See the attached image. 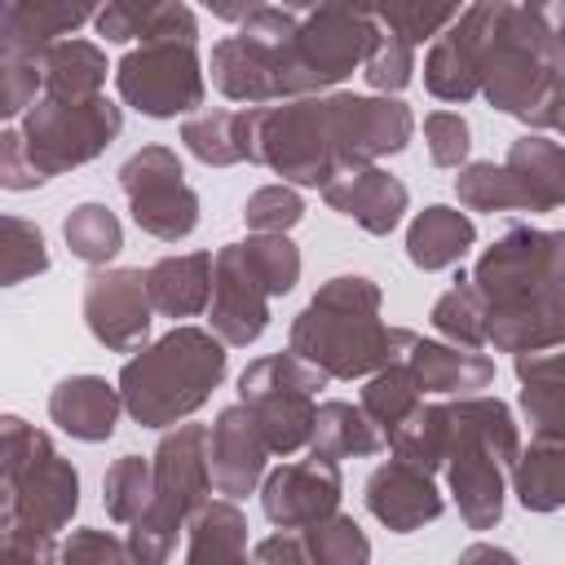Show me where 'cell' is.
Instances as JSON below:
<instances>
[{
  "label": "cell",
  "instance_id": "1",
  "mask_svg": "<svg viewBox=\"0 0 565 565\" xmlns=\"http://www.w3.org/2000/svg\"><path fill=\"white\" fill-rule=\"evenodd\" d=\"M499 353L565 349V230L508 225L472 265Z\"/></svg>",
  "mask_w": 565,
  "mask_h": 565
},
{
  "label": "cell",
  "instance_id": "2",
  "mask_svg": "<svg viewBox=\"0 0 565 565\" xmlns=\"http://www.w3.org/2000/svg\"><path fill=\"white\" fill-rule=\"evenodd\" d=\"M79 508V472L57 455L49 433L22 415L0 419V552L22 565L62 556L53 543Z\"/></svg>",
  "mask_w": 565,
  "mask_h": 565
},
{
  "label": "cell",
  "instance_id": "3",
  "mask_svg": "<svg viewBox=\"0 0 565 565\" xmlns=\"http://www.w3.org/2000/svg\"><path fill=\"white\" fill-rule=\"evenodd\" d=\"M380 282L366 274H335L313 291V300L291 318L287 349L313 362L327 380H362L380 366L406 358L411 327H388L380 318Z\"/></svg>",
  "mask_w": 565,
  "mask_h": 565
},
{
  "label": "cell",
  "instance_id": "4",
  "mask_svg": "<svg viewBox=\"0 0 565 565\" xmlns=\"http://www.w3.org/2000/svg\"><path fill=\"white\" fill-rule=\"evenodd\" d=\"M230 344L207 327H172L154 344H141L124 371L119 393L124 411L141 428H172L185 415H194L216 384L225 380V353Z\"/></svg>",
  "mask_w": 565,
  "mask_h": 565
},
{
  "label": "cell",
  "instance_id": "5",
  "mask_svg": "<svg viewBox=\"0 0 565 565\" xmlns=\"http://www.w3.org/2000/svg\"><path fill=\"white\" fill-rule=\"evenodd\" d=\"M516 455L521 433L508 402L481 393L450 402V450L441 472L468 530H494L503 521V494Z\"/></svg>",
  "mask_w": 565,
  "mask_h": 565
},
{
  "label": "cell",
  "instance_id": "6",
  "mask_svg": "<svg viewBox=\"0 0 565 565\" xmlns=\"http://www.w3.org/2000/svg\"><path fill=\"white\" fill-rule=\"evenodd\" d=\"M115 88L146 119L194 115L207 97L199 62V18L185 4H172L159 26L115 62Z\"/></svg>",
  "mask_w": 565,
  "mask_h": 565
},
{
  "label": "cell",
  "instance_id": "7",
  "mask_svg": "<svg viewBox=\"0 0 565 565\" xmlns=\"http://www.w3.org/2000/svg\"><path fill=\"white\" fill-rule=\"evenodd\" d=\"M207 424H172V433L154 446V494L150 508L128 525L132 561L159 565L172 556L177 534L190 525V516L207 503L212 486V459H207Z\"/></svg>",
  "mask_w": 565,
  "mask_h": 565
},
{
  "label": "cell",
  "instance_id": "8",
  "mask_svg": "<svg viewBox=\"0 0 565 565\" xmlns=\"http://www.w3.org/2000/svg\"><path fill=\"white\" fill-rule=\"evenodd\" d=\"M252 163L274 168L287 185H327L344 172L335 97L305 93L282 106H252Z\"/></svg>",
  "mask_w": 565,
  "mask_h": 565
},
{
  "label": "cell",
  "instance_id": "9",
  "mask_svg": "<svg viewBox=\"0 0 565 565\" xmlns=\"http://www.w3.org/2000/svg\"><path fill=\"white\" fill-rule=\"evenodd\" d=\"M296 31H300V22L291 18V9L260 4L252 18H243L238 35H225L212 44L207 71H212L216 93L230 102H243V106L300 97Z\"/></svg>",
  "mask_w": 565,
  "mask_h": 565
},
{
  "label": "cell",
  "instance_id": "10",
  "mask_svg": "<svg viewBox=\"0 0 565 565\" xmlns=\"http://www.w3.org/2000/svg\"><path fill=\"white\" fill-rule=\"evenodd\" d=\"M327 375L305 362L300 353H265L243 366L238 375V402L252 406L260 419V433L274 455H296L313 437V415H318V388Z\"/></svg>",
  "mask_w": 565,
  "mask_h": 565
},
{
  "label": "cell",
  "instance_id": "11",
  "mask_svg": "<svg viewBox=\"0 0 565 565\" xmlns=\"http://www.w3.org/2000/svg\"><path fill=\"white\" fill-rule=\"evenodd\" d=\"M18 128L35 168L44 177H57L79 163H93L124 132V110L106 97H84V102L40 97Z\"/></svg>",
  "mask_w": 565,
  "mask_h": 565
},
{
  "label": "cell",
  "instance_id": "12",
  "mask_svg": "<svg viewBox=\"0 0 565 565\" xmlns=\"http://www.w3.org/2000/svg\"><path fill=\"white\" fill-rule=\"evenodd\" d=\"M119 190L128 199L132 225L159 243H181L199 225V194L185 181L177 150L141 146L132 159L119 163Z\"/></svg>",
  "mask_w": 565,
  "mask_h": 565
},
{
  "label": "cell",
  "instance_id": "13",
  "mask_svg": "<svg viewBox=\"0 0 565 565\" xmlns=\"http://www.w3.org/2000/svg\"><path fill=\"white\" fill-rule=\"evenodd\" d=\"M380 35H384V26L375 18L340 9V4H318L296 31V84H300V97L305 93H327L340 79H349L371 57Z\"/></svg>",
  "mask_w": 565,
  "mask_h": 565
},
{
  "label": "cell",
  "instance_id": "14",
  "mask_svg": "<svg viewBox=\"0 0 565 565\" xmlns=\"http://www.w3.org/2000/svg\"><path fill=\"white\" fill-rule=\"evenodd\" d=\"M84 327L93 331V340L110 353H137L150 335V318H154V300L146 287L141 269H124V265H97L84 278Z\"/></svg>",
  "mask_w": 565,
  "mask_h": 565
},
{
  "label": "cell",
  "instance_id": "15",
  "mask_svg": "<svg viewBox=\"0 0 565 565\" xmlns=\"http://www.w3.org/2000/svg\"><path fill=\"white\" fill-rule=\"evenodd\" d=\"M207 322L230 349H247L269 327V287L252 269L243 243H225L212 256V300Z\"/></svg>",
  "mask_w": 565,
  "mask_h": 565
},
{
  "label": "cell",
  "instance_id": "16",
  "mask_svg": "<svg viewBox=\"0 0 565 565\" xmlns=\"http://www.w3.org/2000/svg\"><path fill=\"white\" fill-rule=\"evenodd\" d=\"M340 459L309 450V459L282 463L260 481V512L274 530H305L331 512H340Z\"/></svg>",
  "mask_w": 565,
  "mask_h": 565
},
{
  "label": "cell",
  "instance_id": "17",
  "mask_svg": "<svg viewBox=\"0 0 565 565\" xmlns=\"http://www.w3.org/2000/svg\"><path fill=\"white\" fill-rule=\"evenodd\" d=\"M486 13H490V0H472V4L428 44V57H424V88H428L437 102H459V106H463V102L481 97L477 62H481Z\"/></svg>",
  "mask_w": 565,
  "mask_h": 565
},
{
  "label": "cell",
  "instance_id": "18",
  "mask_svg": "<svg viewBox=\"0 0 565 565\" xmlns=\"http://www.w3.org/2000/svg\"><path fill=\"white\" fill-rule=\"evenodd\" d=\"M441 508H446V499L433 481V468H419L402 455H393L388 463H380L366 477V512L393 534H411V530L437 521Z\"/></svg>",
  "mask_w": 565,
  "mask_h": 565
},
{
  "label": "cell",
  "instance_id": "19",
  "mask_svg": "<svg viewBox=\"0 0 565 565\" xmlns=\"http://www.w3.org/2000/svg\"><path fill=\"white\" fill-rule=\"evenodd\" d=\"M269 441L260 433V419L252 415V406L234 402L216 415L212 437H207V459H212V486L216 494L243 499L265 481V459H269Z\"/></svg>",
  "mask_w": 565,
  "mask_h": 565
},
{
  "label": "cell",
  "instance_id": "20",
  "mask_svg": "<svg viewBox=\"0 0 565 565\" xmlns=\"http://www.w3.org/2000/svg\"><path fill=\"white\" fill-rule=\"evenodd\" d=\"M322 203L380 238V234H393L402 225V216L411 207V190L393 172L362 163V168H344L340 177H331L322 185Z\"/></svg>",
  "mask_w": 565,
  "mask_h": 565
},
{
  "label": "cell",
  "instance_id": "21",
  "mask_svg": "<svg viewBox=\"0 0 565 565\" xmlns=\"http://www.w3.org/2000/svg\"><path fill=\"white\" fill-rule=\"evenodd\" d=\"M119 411H124V393L102 375H66L49 393V419L75 441H110Z\"/></svg>",
  "mask_w": 565,
  "mask_h": 565
},
{
  "label": "cell",
  "instance_id": "22",
  "mask_svg": "<svg viewBox=\"0 0 565 565\" xmlns=\"http://www.w3.org/2000/svg\"><path fill=\"white\" fill-rule=\"evenodd\" d=\"M406 362H411L419 388L437 393V397H468L477 388H490V380H494V358H486L481 349L455 344V340L441 344V340L411 335Z\"/></svg>",
  "mask_w": 565,
  "mask_h": 565
},
{
  "label": "cell",
  "instance_id": "23",
  "mask_svg": "<svg viewBox=\"0 0 565 565\" xmlns=\"http://www.w3.org/2000/svg\"><path fill=\"white\" fill-rule=\"evenodd\" d=\"M106 0H9L4 9V31H0V49H18V53H40L53 40L75 35L84 22H93L102 13Z\"/></svg>",
  "mask_w": 565,
  "mask_h": 565
},
{
  "label": "cell",
  "instance_id": "24",
  "mask_svg": "<svg viewBox=\"0 0 565 565\" xmlns=\"http://www.w3.org/2000/svg\"><path fill=\"white\" fill-rule=\"evenodd\" d=\"M503 168L512 172L525 212H556L565 207V146L543 137V132H525L508 146Z\"/></svg>",
  "mask_w": 565,
  "mask_h": 565
},
{
  "label": "cell",
  "instance_id": "25",
  "mask_svg": "<svg viewBox=\"0 0 565 565\" xmlns=\"http://www.w3.org/2000/svg\"><path fill=\"white\" fill-rule=\"evenodd\" d=\"M477 243V225L468 212L450 207V203H428L424 212H415V221L406 225V256L415 269L437 274L450 269L468 256V247Z\"/></svg>",
  "mask_w": 565,
  "mask_h": 565
},
{
  "label": "cell",
  "instance_id": "26",
  "mask_svg": "<svg viewBox=\"0 0 565 565\" xmlns=\"http://www.w3.org/2000/svg\"><path fill=\"white\" fill-rule=\"evenodd\" d=\"M521 415L534 437H565V353H516Z\"/></svg>",
  "mask_w": 565,
  "mask_h": 565
},
{
  "label": "cell",
  "instance_id": "27",
  "mask_svg": "<svg viewBox=\"0 0 565 565\" xmlns=\"http://www.w3.org/2000/svg\"><path fill=\"white\" fill-rule=\"evenodd\" d=\"M146 287L154 313L163 318H194L212 300V252H181L163 256L146 269Z\"/></svg>",
  "mask_w": 565,
  "mask_h": 565
},
{
  "label": "cell",
  "instance_id": "28",
  "mask_svg": "<svg viewBox=\"0 0 565 565\" xmlns=\"http://www.w3.org/2000/svg\"><path fill=\"white\" fill-rule=\"evenodd\" d=\"M181 141L207 168L252 163V106H243V110H194L181 124Z\"/></svg>",
  "mask_w": 565,
  "mask_h": 565
},
{
  "label": "cell",
  "instance_id": "29",
  "mask_svg": "<svg viewBox=\"0 0 565 565\" xmlns=\"http://www.w3.org/2000/svg\"><path fill=\"white\" fill-rule=\"evenodd\" d=\"M40 71H44V97H66V102H84V97H102L106 88V53L93 40H53L49 49H40Z\"/></svg>",
  "mask_w": 565,
  "mask_h": 565
},
{
  "label": "cell",
  "instance_id": "30",
  "mask_svg": "<svg viewBox=\"0 0 565 565\" xmlns=\"http://www.w3.org/2000/svg\"><path fill=\"white\" fill-rule=\"evenodd\" d=\"M388 446L384 428L362 411V402H322L313 415V437L309 450L327 455V459H362V455H380Z\"/></svg>",
  "mask_w": 565,
  "mask_h": 565
},
{
  "label": "cell",
  "instance_id": "31",
  "mask_svg": "<svg viewBox=\"0 0 565 565\" xmlns=\"http://www.w3.org/2000/svg\"><path fill=\"white\" fill-rule=\"evenodd\" d=\"M512 494L525 512L565 508V437H534L512 463Z\"/></svg>",
  "mask_w": 565,
  "mask_h": 565
},
{
  "label": "cell",
  "instance_id": "32",
  "mask_svg": "<svg viewBox=\"0 0 565 565\" xmlns=\"http://www.w3.org/2000/svg\"><path fill=\"white\" fill-rule=\"evenodd\" d=\"M190 543H185V561L203 565V561H243L247 552V516L238 512V503L225 499H207L190 525H185Z\"/></svg>",
  "mask_w": 565,
  "mask_h": 565
},
{
  "label": "cell",
  "instance_id": "33",
  "mask_svg": "<svg viewBox=\"0 0 565 565\" xmlns=\"http://www.w3.org/2000/svg\"><path fill=\"white\" fill-rule=\"evenodd\" d=\"M388 450L437 472L450 450V402H419L397 428H388Z\"/></svg>",
  "mask_w": 565,
  "mask_h": 565
},
{
  "label": "cell",
  "instance_id": "34",
  "mask_svg": "<svg viewBox=\"0 0 565 565\" xmlns=\"http://www.w3.org/2000/svg\"><path fill=\"white\" fill-rule=\"evenodd\" d=\"M428 322H433L446 340H455V344H468V349H486V344H490V309H486V300H481V291H477V282H472V274H459L455 287L437 296Z\"/></svg>",
  "mask_w": 565,
  "mask_h": 565
},
{
  "label": "cell",
  "instance_id": "35",
  "mask_svg": "<svg viewBox=\"0 0 565 565\" xmlns=\"http://www.w3.org/2000/svg\"><path fill=\"white\" fill-rule=\"evenodd\" d=\"M62 238H66V247H71L75 260H84V265L97 269V265H110L119 256L124 225H119V216L106 203H79V207L66 212Z\"/></svg>",
  "mask_w": 565,
  "mask_h": 565
},
{
  "label": "cell",
  "instance_id": "36",
  "mask_svg": "<svg viewBox=\"0 0 565 565\" xmlns=\"http://www.w3.org/2000/svg\"><path fill=\"white\" fill-rule=\"evenodd\" d=\"M419 402H424V388H419V380H415V371H411L406 358L380 366V371L366 380V388H362V411L384 428V437H388V428H397Z\"/></svg>",
  "mask_w": 565,
  "mask_h": 565
},
{
  "label": "cell",
  "instance_id": "37",
  "mask_svg": "<svg viewBox=\"0 0 565 565\" xmlns=\"http://www.w3.org/2000/svg\"><path fill=\"white\" fill-rule=\"evenodd\" d=\"M150 494H154V463L141 455H119L102 477V508L119 525H132L150 508Z\"/></svg>",
  "mask_w": 565,
  "mask_h": 565
},
{
  "label": "cell",
  "instance_id": "38",
  "mask_svg": "<svg viewBox=\"0 0 565 565\" xmlns=\"http://www.w3.org/2000/svg\"><path fill=\"white\" fill-rule=\"evenodd\" d=\"M455 194H459V207H468V212H525V199H521L512 172L494 159L463 163L455 177Z\"/></svg>",
  "mask_w": 565,
  "mask_h": 565
},
{
  "label": "cell",
  "instance_id": "39",
  "mask_svg": "<svg viewBox=\"0 0 565 565\" xmlns=\"http://www.w3.org/2000/svg\"><path fill=\"white\" fill-rule=\"evenodd\" d=\"M459 9H463V0H384L375 18L384 22L388 35L419 49L424 40L433 44L459 18Z\"/></svg>",
  "mask_w": 565,
  "mask_h": 565
},
{
  "label": "cell",
  "instance_id": "40",
  "mask_svg": "<svg viewBox=\"0 0 565 565\" xmlns=\"http://www.w3.org/2000/svg\"><path fill=\"white\" fill-rule=\"evenodd\" d=\"M305 552L313 565H362L371 561V543L362 525L344 512H331L313 525H305Z\"/></svg>",
  "mask_w": 565,
  "mask_h": 565
},
{
  "label": "cell",
  "instance_id": "41",
  "mask_svg": "<svg viewBox=\"0 0 565 565\" xmlns=\"http://www.w3.org/2000/svg\"><path fill=\"white\" fill-rule=\"evenodd\" d=\"M252 269L260 274V282L269 287V296H287L296 282H300V252L287 234H247L243 243Z\"/></svg>",
  "mask_w": 565,
  "mask_h": 565
},
{
  "label": "cell",
  "instance_id": "42",
  "mask_svg": "<svg viewBox=\"0 0 565 565\" xmlns=\"http://www.w3.org/2000/svg\"><path fill=\"white\" fill-rule=\"evenodd\" d=\"M44 97V71H40V53H18V49H0V115H26L35 102Z\"/></svg>",
  "mask_w": 565,
  "mask_h": 565
},
{
  "label": "cell",
  "instance_id": "43",
  "mask_svg": "<svg viewBox=\"0 0 565 565\" xmlns=\"http://www.w3.org/2000/svg\"><path fill=\"white\" fill-rule=\"evenodd\" d=\"M0 256H4V287H18V282H26V278L49 269L44 234H40V225H31L22 216H4V247H0Z\"/></svg>",
  "mask_w": 565,
  "mask_h": 565
},
{
  "label": "cell",
  "instance_id": "44",
  "mask_svg": "<svg viewBox=\"0 0 565 565\" xmlns=\"http://www.w3.org/2000/svg\"><path fill=\"white\" fill-rule=\"evenodd\" d=\"M300 216H305V199L287 181L282 185H260L243 203V221L256 234H287L291 225H300Z\"/></svg>",
  "mask_w": 565,
  "mask_h": 565
},
{
  "label": "cell",
  "instance_id": "45",
  "mask_svg": "<svg viewBox=\"0 0 565 565\" xmlns=\"http://www.w3.org/2000/svg\"><path fill=\"white\" fill-rule=\"evenodd\" d=\"M362 75L375 93H402L411 79H415V44L397 40V35H380V44L371 49V57L362 62Z\"/></svg>",
  "mask_w": 565,
  "mask_h": 565
},
{
  "label": "cell",
  "instance_id": "46",
  "mask_svg": "<svg viewBox=\"0 0 565 565\" xmlns=\"http://www.w3.org/2000/svg\"><path fill=\"white\" fill-rule=\"evenodd\" d=\"M424 141H428V159L437 168H463L468 150H472V128L459 110H433V115H424Z\"/></svg>",
  "mask_w": 565,
  "mask_h": 565
},
{
  "label": "cell",
  "instance_id": "47",
  "mask_svg": "<svg viewBox=\"0 0 565 565\" xmlns=\"http://www.w3.org/2000/svg\"><path fill=\"white\" fill-rule=\"evenodd\" d=\"M49 177L35 168V159L26 154V141H22V128H4L0 132V185L4 190H35L44 185Z\"/></svg>",
  "mask_w": 565,
  "mask_h": 565
},
{
  "label": "cell",
  "instance_id": "48",
  "mask_svg": "<svg viewBox=\"0 0 565 565\" xmlns=\"http://www.w3.org/2000/svg\"><path fill=\"white\" fill-rule=\"evenodd\" d=\"M57 561H110V565H119V561H132V547L119 543L106 530H75L62 543V556Z\"/></svg>",
  "mask_w": 565,
  "mask_h": 565
},
{
  "label": "cell",
  "instance_id": "49",
  "mask_svg": "<svg viewBox=\"0 0 565 565\" xmlns=\"http://www.w3.org/2000/svg\"><path fill=\"white\" fill-rule=\"evenodd\" d=\"M252 556H256V561H291V565H300V561H309V552H305V530H278L274 539H260Z\"/></svg>",
  "mask_w": 565,
  "mask_h": 565
},
{
  "label": "cell",
  "instance_id": "50",
  "mask_svg": "<svg viewBox=\"0 0 565 565\" xmlns=\"http://www.w3.org/2000/svg\"><path fill=\"white\" fill-rule=\"evenodd\" d=\"M212 18H221V22H243V18H252L265 0H199Z\"/></svg>",
  "mask_w": 565,
  "mask_h": 565
},
{
  "label": "cell",
  "instance_id": "51",
  "mask_svg": "<svg viewBox=\"0 0 565 565\" xmlns=\"http://www.w3.org/2000/svg\"><path fill=\"white\" fill-rule=\"evenodd\" d=\"M322 4H340V9H353V13H366V18H375L384 0H322Z\"/></svg>",
  "mask_w": 565,
  "mask_h": 565
},
{
  "label": "cell",
  "instance_id": "52",
  "mask_svg": "<svg viewBox=\"0 0 565 565\" xmlns=\"http://www.w3.org/2000/svg\"><path fill=\"white\" fill-rule=\"evenodd\" d=\"M477 556H499V561H512V552H503V547H486V543L463 552V561H477Z\"/></svg>",
  "mask_w": 565,
  "mask_h": 565
},
{
  "label": "cell",
  "instance_id": "53",
  "mask_svg": "<svg viewBox=\"0 0 565 565\" xmlns=\"http://www.w3.org/2000/svg\"><path fill=\"white\" fill-rule=\"evenodd\" d=\"M322 0H282V9H318Z\"/></svg>",
  "mask_w": 565,
  "mask_h": 565
}]
</instances>
